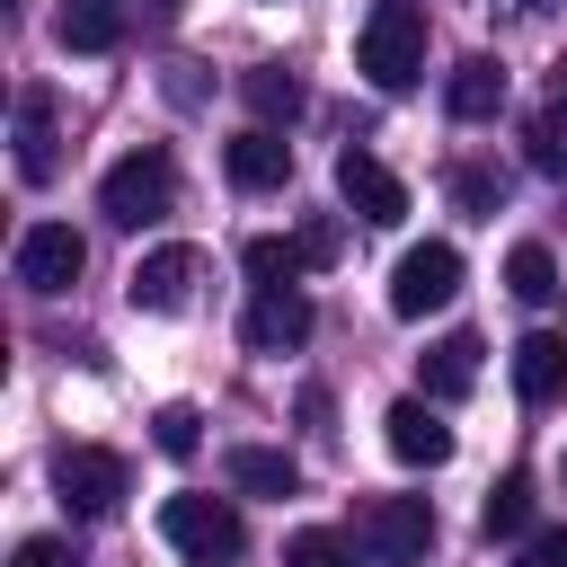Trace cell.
<instances>
[{
  "label": "cell",
  "instance_id": "obj_1",
  "mask_svg": "<svg viewBox=\"0 0 567 567\" xmlns=\"http://www.w3.org/2000/svg\"><path fill=\"white\" fill-rule=\"evenodd\" d=\"M354 71H363L381 97L416 89V80H425V9H416V0H381V9L363 18V35H354Z\"/></svg>",
  "mask_w": 567,
  "mask_h": 567
},
{
  "label": "cell",
  "instance_id": "obj_2",
  "mask_svg": "<svg viewBox=\"0 0 567 567\" xmlns=\"http://www.w3.org/2000/svg\"><path fill=\"white\" fill-rule=\"evenodd\" d=\"M159 540L186 558V567H230L248 549V523L230 496H168L159 505Z\"/></svg>",
  "mask_w": 567,
  "mask_h": 567
},
{
  "label": "cell",
  "instance_id": "obj_3",
  "mask_svg": "<svg viewBox=\"0 0 567 567\" xmlns=\"http://www.w3.org/2000/svg\"><path fill=\"white\" fill-rule=\"evenodd\" d=\"M168 195H177V159H168L159 142L124 151V159H115V168L97 177V213H106V221H124V230L159 221V213H168Z\"/></svg>",
  "mask_w": 567,
  "mask_h": 567
},
{
  "label": "cell",
  "instance_id": "obj_4",
  "mask_svg": "<svg viewBox=\"0 0 567 567\" xmlns=\"http://www.w3.org/2000/svg\"><path fill=\"white\" fill-rule=\"evenodd\" d=\"M53 496H62L80 523L115 514V505H124V452H106V443H62V452H53Z\"/></svg>",
  "mask_w": 567,
  "mask_h": 567
},
{
  "label": "cell",
  "instance_id": "obj_5",
  "mask_svg": "<svg viewBox=\"0 0 567 567\" xmlns=\"http://www.w3.org/2000/svg\"><path fill=\"white\" fill-rule=\"evenodd\" d=\"M461 292V248L452 239H425V248H408L399 266H390V310L399 319H425V310H443Z\"/></svg>",
  "mask_w": 567,
  "mask_h": 567
},
{
  "label": "cell",
  "instance_id": "obj_6",
  "mask_svg": "<svg viewBox=\"0 0 567 567\" xmlns=\"http://www.w3.org/2000/svg\"><path fill=\"white\" fill-rule=\"evenodd\" d=\"M363 549H372L381 567H416V558L434 549V505H425V496H372V505H363Z\"/></svg>",
  "mask_w": 567,
  "mask_h": 567
},
{
  "label": "cell",
  "instance_id": "obj_7",
  "mask_svg": "<svg viewBox=\"0 0 567 567\" xmlns=\"http://www.w3.org/2000/svg\"><path fill=\"white\" fill-rule=\"evenodd\" d=\"M80 266H89V239L71 221H27L18 230V284L27 292H71Z\"/></svg>",
  "mask_w": 567,
  "mask_h": 567
},
{
  "label": "cell",
  "instance_id": "obj_8",
  "mask_svg": "<svg viewBox=\"0 0 567 567\" xmlns=\"http://www.w3.org/2000/svg\"><path fill=\"white\" fill-rule=\"evenodd\" d=\"M310 328H319V310H310L301 284H257V301H248V319H239L248 354H292V346H310Z\"/></svg>",
  "mask_w": 567,
  "mask_h": 567
},
{
  "label": "cell",
  "instance_id": "obj_9",
  "mask_svg": "<svg viewBox=\"0 0 567 567\" xmlns=\"http://www.w3.org/2000/svg\"><path fill=\"white\" fill-rule=\"evenodd\" d=\"M337 195H346V204H354V221H372V230L408 221V186H399L372 151H337Z\"/></svg>",
  "mask_w": 567,
  "mask_h": 567
},
{
  "label": "cell",
  "instance_id": "obj_10",
  "mask_svg": "<svg viewBox=\"0 0 567 567\" xmlns=\"http://www.w3.org/2000/svg\"><path fill=\"white\" fill-rule=\"evenodd\" d=\"M195 275H204V257H195L186 239H168V248H151V257L133 266V310H177V301L195 292Z\"/></svg>",
  "mask_w": 567,
  "mask_h": 567
},
{
  "label": "cell",
  "instance_id": "obj_11",
  "mask_svg": "<svg viewBox=\"0 0 567 567\" xmlns=\"http://www.w3.org/2000/svg\"><path fill=\"white\" fill-rule=\"evenodd\" d=\"M381 434H390V452H399L408 470H434V461H452V425L434 416V399H399V408L381 416Z\"/></svg>",
  "mask_w": 567,
  "mask_h": 567
},
{
  "label": "cell",
  "instance_id": "obj_12",
  "mask_svg": "<svg viewBox=\"0 0 567 567\" xmlns=\"http://www.w3.org/2000/svg\"><path fill=\"white\" fill-rule=\"evenodd\" d=\"M221 168H230V186L266 195V186H284V177H292V142H284L275 124H248V133L221 151Z\"/></svg>",
  "mask_w": 567,
  "mask_h": 567
},
{
  "label": "cell",
  "instance_id": "obj_13",
  "mask_svg": "<svg viewBox=\"0 0 567 567\" xmlns=\"http://www.w3.org/2000/svg\"><path fill=\"white\" fill-rule=\"evenodd\" d=\"M478 354H487V346H478L470 328L434 337V346H425V399H434V408H443V399H470V390H478Z\"/></svg>",
  "mask_w": 567,
  "mask_h": 567
},
{
  "label": "cell",
  "instance_id": "obj_14",
  "mask_svg": "<svg viewBox=\"0 0 567 567\" xmlns=\"http://www.w3.org/2000/svg\"><path fill=\"white\" fill-rule=\"evenodd\" d=\"M221 478H230L239 496H292V487H301L292 452H275V443H230V452H221Z\"/></svg>",
  "mask_w": 567,
  "mask_h": 567
},
{
  "label": "cell",
  "instance_id": "obj_15",
  "mask_svg": "<svg viewBox=\"0 0 567 567\" xmlns=\"http://www.w3.org/2000/svg\"><path fill=\"white\" fill-rule=\"evenodd\" d=\"M514 390H523L532 408H549V399L567 390V337H549V328H532V337L514 346Z\"/></svg>",
  "mask_w": 567,
  "mask_h": 567
},
{
  "label": "cell",
  "instance_id": "obj_16",
  "mask_svg": "<svg viewBox=\"0 0 567 567\" xmlns=\"http://www.w3.org/2000/svg\"><path fill=\"white\" fill-rule=\"evenodd\" d=\"M53 35H62V53H115L124 44V18H115V0H62Z\"/></svg>",
  "mask_w": 567,
  "mask_h": 567
},
{
  "label": "cell",
  "instance_id": "obj_17",
  "mask_svg": "<svg viewBox=\"0 0 567 567\" xmlns=\"http://www.w3.org/2000/svg\"><path fill=\"white\" fill-rule=\"evenodd\" d=\"M496 106H505V62H496V53H470V62L452 71V115H461V124H487Z\"/></svg>",
  "mask_w": 567,
  "mask_h": 567
},
{
  "label": "cell",
  "instance_id": "obj_18",
  "mask_svg": "<svg viewBox=\"0 0 567 567\" xmlns=\"http://www.w3.org/2000/svg\"><path fill=\"white\" fill-rule=\"evenodd\" d=\"M239 97H248V106H257V124H275V133H284V124L310 106V97H301V80H292L284 62H257V71L239 80Z\"/></svg>",
  "mask_w": 567,
  "mask_h": 567
},
{
  "label": "cell",
  "instance_id": "obj_19",
  "mask_svg": "<svg viewBox=\"0 0 567 567\" xmlns=\"http://www.w3.org/2000/svg\"><path fill=\"white\" fill-rule=\"evenodd\" d=\"M18 177H27V186L53 177V106H44L35 89L18 97Z\"/></svg>",
  "mask_w": 567,
  "mask_h": 567
},
{
  "label": "cell",
  "instance_id": "obj_20",
  "mask_svg": "<svg viewBox=\"0 0 567 567\" xmlns=\"http://www.w3.org/2000/svg\"><path fill=\"white\" fill-rule=\"evenodd\" d=\"M523 523H532V478H523V470H505V478L487 487V505H478V532H487V540H514Z\"/></svg>",
  "mask_w": 567,
  "mask_h": 567
},
{
  "label": "cell",
  "instance_id": "obj_21",
  "mask_svg": "<svg viewBox=\"0 0 567 567\" xmlns=\"http://www.w3.org/2000/svg\"><path fill=\"white\" fill-rule=\"evenodd\" d=\"M239 266H248V284H301L310 248H301V239H248V248H239Z\"/></svg>",
  "mask_w": 567,
  "mask_h": 567
},
{
  "label": "cell",
  "instance_id": "obj_22",
  "mask_svg": "<svg viewBox=\"0 0 567 567\" xmlns=\"http://www.w3.org/2000/svg\"><path fill=\"white\" fill-rule=\"evenodd\" d=\"M505 292H514V301H549V292H558V257H549L540 239H523V248L505 257Z\"/></svg>",
  "mask_w": 567,
  "mask_h": 567
},
{
  "label": "cell",
  "instance_id": "obj_23",
  "mask_svg": "<svg viewBox=\"0 0 567 567\" xmlns=\"http://www.w3.org/2000/svg\"><path fill=\"white\" fill-rule=\"evenodd\" d=\"M151 443H159L168 461H195V452H204V416H195L186 399H168V408L151 416Z\"/></svg>",
  "mask_w": 567,
  "mask_h": 567
},
{
  "label": "cell",
  "instance_id": "obj_24",
  "mask_svg": "<svg viewBox=\"0 0 567 567\" xmlns=\"http://www.w3.org/2000/svg\"><path fill=\"white\" fill-rule=\"evenodd\" d=\"M532 168H567V97H549L532 115Z\"/></svg>",
  "mask_w": 567,
  "mask_h": 567
},
{
  "label": "cell",
  "instance_id": "obj_25",
  "mask_svg": "<svg viewBox=\"0 0 567 567\" xmlns=\"http://www.w3.org/2000/svg\"><path fill=\"white\" fill-rule=\"evenodd\" d=\"M284 567H354V549H346L337 532H319V523H310V532H292V540H284Z\"/></svg>",
  "mask_w": 567,
  "mask_h": 567
},
{
  "label": "cell",
  "instance_id": "obj_26",
  "mask_svg": "<svg viewBox=\"0 0 567 567\" xmlns=\"http://www.w3.org/2000/svg\"><path fill=\"white\" fill-rule=\"evenodd\" d=\"M9 567H71V549H62V540H44V532H35V540H18V558H9Z\"/></svg>",
  "mask_w": 567,
  "mask_h": 567
},
{
  "label": "cell",
  "instance_id": "obj_27",
  "mask_svg": "<svg viewBox=\"0 0 567 567\" xmlns=\"http://www.w3.org/2000/svg\"><path fill=\"white\" fill-rule=\"evenodd\" d=\"M523 567H567V532H540V540L523 549Z\"/></svg>",
  "mask_w": 567,
  "mask_h": 567
},
{
  "label": "cell",
  "instance_id": "obj_28",
  "mask_svg": "<svg viewBox=\"0 0 567 567\" xmlns=\"http://www.w3.org/2000/svg\"><path fill=\"white\" fill-rule=\"evenodd\" d=\"M461 204H470V213H487V204H496V177H478V168H461Z\"/></svg>",
  "mask_w": 567,
  "mask_h": 567
},
{
  "label": "cell",
  "instance_id": "obj_29",
  "mask_svg": "<svg viewBox=\"0 0 567 567\" xmlns=\"http://www.w3.org/2000/svg\"><path fill=\"white\" fill-rule=\"evenodd\" d=\"M549 97H567V53H558V62H549Z\"/></svg>",
  "mask_w": 567,
  "mask_h": 567
}]
</instances>
